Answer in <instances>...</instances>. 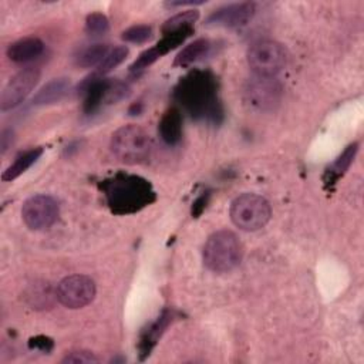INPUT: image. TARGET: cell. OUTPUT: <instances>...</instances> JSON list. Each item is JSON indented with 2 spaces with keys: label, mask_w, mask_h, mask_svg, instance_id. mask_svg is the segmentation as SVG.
<instances>
[{
  "label": "cell",
  "mask_w": 364,
  "mask_h": 364,
  "mask_svg": "<svg viewBox=\"0 0 364 364\" xmlns=\"http://www.w3.org/2000/svg\"><path fill=\"white\" fill-rule=\"evenodd\" d=\"M109 209L118 215L141 210L155 200L151 183L138 175L119 172L100 185Z\"/></svg>",
  "instance_id": "cell-2"
},
{
  "label": "cell",
  "mask_w": 364,
  "mask_h": 364,
  "mask_svg": "<svg viewBox=\"0 0 364 364\" xmlns=\"http://www.w3.org/2000/svg\"><path fill=\"white\" fill-rule=\"evenodd\" d=\"M129 50L125 46H117L114 48H111L107 55L104 57V60L97 65V73L98 74H107L111 70H114L117 65H119L128 55Z\"/></svg>",
  "instance_id": "cell-21"
},
{
  "label": "cell",
  "mask_w": 364,
  "mask_h": 364,
  "mask_svg": "<svg viewBox=\"0 0 364 364\" xmlns=\"http://www.w3.org/2000/svg\"><path fill=\"white\" fill-rule=\"evenodd\" d=\"M209 196H210L209 192H203L200 196L196 198V200L193 202V206H192V216L196 218L203 212V209L206 208V203L209 200Z\"/></svg>",
  "instance_id": "cell-28"
},
{
  "label": "cell",
  "mask_w": 364,
  "mask_h": 364,
  "mask_svg": "<svg viewBox=\"0 0 364 364\" xmlns=\"http://www.w3.org/2000/svg\"><path fill=\"white\" fill-rule=\"evenodd\" d=\"M40 80V71L36 67H27L14 74L6 84L0 95V109L7 111L26 100Z\"/></svg>",
  "instance_id": "cell-10"
},
{
  "label": "cell",
  "mask_w": 364,
  "mask_h": 364,
  "mask_svg": "<svg viewBox=\"0 0 364 364\" xmlns=\"http://www.w3.org/2000/svg\"><path fill=\"white\" fill-rule=\"evenodd\" d=\"M114 156L128 165L146 161L152 151V139L149 134L139 125H124L118 128L109 142Z\"/></svg>",
  "instance_id": "cell-4"
},
{
  "label": "cell",
  "mask_w": 364,
  "mask_h": 364,
  "mask_svg": "<svg viewBox=\"0 0 364 364\" xmlns=\"http://www.w3.org/2000/svg\"><path fill=\"white\" fill-rule=\"evenodd\" d=\"M256 13V4L252 1L233 3L223 6L209 14L205 24L208 27H225L236 28L246 26Z\"/></svg>",
  "instance_id": "cell-11"
},
{
  "label": "cell",
  "mask_w": 364,
  "mask_h": 364,
  "mask_svg": "<svg viewBox=\"0 0 364 364\" xmlns=\"http://www.w3.org/2000/svg\"><path fill=\"white\" fill-rule=\"evenodd\" d=\"M63 363H65V364H94V363H98V357L91 351L80 350V351H71L70 354H67L63 358Z\"/></svg>",
  "instance_id": "cell-26"
},
{
  "label": "cell",
  "mask_w": 364,
  "mask_h": 364,
  "mask_svg": "<svg viewBox=\"0 0 364 364\" xmlns=\"http://www.w3.org/2000/svg\"><path fill=\"white\" fill-rule=\"evenodd\" d=\"M109 28L108 18L102 13H91L85 20V31L90 36H101Z\"/></svg>",
  "instance_id": "cell-24"
},
{
  "label": "cell",
  "mask_w": 364,
  "mask_h": 364,
  "mask_svg": "<svg viewBox=\"0 0 364 364\" xmlns=\"http://www.w3.org/2000/svg\"><path fill=\"white\" fill-rule=\"evenodd\" d=\"M198 17H199V11H196V10H186V11L178 13L173 17L168 18L162 24L161 31H162V34H165V33H169V31H173V30H178L182 27L193 26V23L198 20Z\"/></svg>",
  "instance_id": "cell-22"
},
{
  "label": "cell",
  "mask_w": 364,
  "mask_h": 364,
  "mask_svg": "<svg viewBox=\"0 0 364 364\" xmlns=\"http://www.w3.org/2000/svg\"><path fill=\"white\" fill-rule=\"evenodd\" d=\"M212 48V44L208 38H198L193 43L188 44L185 48H182L173 61L175 67H188L192 65L195 63H198L199 60H202L203 57H206L209 54Z\"/></svg>",
  "instance_id": "cell-17"
},
{
  "label": "cell",
  "mask_w": 364,
  "mask_h": 364,
  "mask_svg": "<svg viewBox=\"0 0 364 364\" xmlns=\"http://www.w3.org/2000/svg\"><path fill=\"white\" fill-rule=\"evenodd\" d=\"M286 63L287 51L274 40H259L247 50V64L257 77H274Z\"/></svg>",
  "instance_id": "cell-6"
},
{
  "label": "cell",
  "mask_w": 364,
  "mask_h": 364,
  "mask_svg": "<svg viewBox=\"0 0 364 364\" xmlns=\"http://www.w3.org/2000/svg\"><path fill=\"white\" fill-rule=\"evenodd\" d=\"M58 203L48 195H34L28 198L21 208L24 223L33 230L50 228L58 218Z\"/></svg>",
  "instance_id": "cell-9"
},
{
  "label": "cell",
  "mask_w": 364,
  "mask_h": 364,
  "mask_svg": "<svg viewBox=\"0 0 364 364\" xmlns=\"http://www.w3.org/2000/svg\"><path fill=\"white\" fill-rule=\"evenodd\" d=\"M43 154V148L37 146V148H31L23 154H20L14 162L3 172L1 179L3 181H13L16 178H18L21 173H24Z\"/></svg>",
  "instance_id": "cell-19"
},
{
  "label": "cell",
  "mask_w": 364,
  "mask_h": 364,
  "mask_svg": "<svg viewBox=\"0 0 364 364\" xmlns=\"http://www.w3.org/2000/svg\"><path fill=\"white\" fill-rule=\"evenodd\" d=\"M282 100V85L273 77H257L246 82L243 88L245 104L259 112L273 111Z\"/></svg>",
  "instance_id": "cell-7"
},
{
  "label": "cell",
  "mask_w": 364,
  "mask_h": 364,
  "mask_svg": "<svg viewBox=\"0 0 364 364\" xmlns=\"http://www.w3.org/2000/svg\"><path fill=\"white\" fill-rule=\"evenodd\" d=\"M111 78H98L95 75L85 78L78 87L84 94V112L94 114L102 104H105L107 90Z\"/></svg>",
  "instance_id": "cell-12"
},
{
  "label": "cell",
  "mask_w": 364,
  "mask_h": 364,
  "mask_svg": "<svg viewBox=\"0 0 364 364\" xmlns=\"http://www.w3.org/2000/svg\"><path fill=\"white\" fill-rule=\"evenodd\" d=\"M173 97L192 118L219 124L223 117L218 98V81L210 71L188 73L175 87Z\"/></svg>",
  "instance_id": "cell-1"
},
{
  "label": "cell",
  "mask_w": 364,
  "mask_h": 364,
  "mask_svg": "<svg viewBox=\"0 0 364 364\" xmlns=\"http://www.w3.org/2000/svg\"><path fill=\"white\" fill-rule=\"evenodd\" d=\"M13 142V131L11 129H3L1 136H0V146H1V154H4Z\"/></svg>",
  "instance_id": "cell-29"
},
{
  "label": "cell",
  "mask_w": 364,
  "mask_h": 364,
  "mask_svg": "<svg viewBox=\"0 0 364 364\" xmlns=\"http://www.w3.org/2000/svg\"><path fill=\"white\" fill-rule=\"evenodd\" d=\"M95 283L85 274H71L64 277L55 290L58 301L67 309H81L95 297Z\"/></svg>",
  "instance_id": "cell-8"
},
{
  "label": "cell",
  "mask_w": 364,
  "mask_h": 364,
  "mask_svg": "<svg viewBox=\"0 0 364 364\" xmlns=\"http://www.w3.org/2000/svg\"><path fill=\"white\" fill-rule=\"evenodd\" d=\"M243 257V246L230 230L212 233L202 250L203 264L215 273H226L236 269Z\"/></svg>",
  "instance_id": "cell-3"
},
{
  "label": "cell",
  "mask_w": 364,
  "mask_h": 364,
  "mask_svg": "<svg viewBox=\"0 0 364 364\" xmlns=\"http://www.w3.org/2000/svg\"><path fill=\"white\" fill-rule=\"evenodd\" d=\"M28 346H30V348H36L43 353H50L53 350L54 344H53L51 338H48L46 336H37L28 341Z\"/></svg>",
  "instance_id": "cell-27"
},
{
  "label": "cell",
  "mask_w": 364,
  "mask_h": 364,
  "mask_svg": "<svg viewBox=\"0 0 364 364\" xmlns=\"http://www.w3.org/2000/svg\"><path fill=\"white\" fill-rule=\"evenodd\" d=\"M151 37H152V27L146 26V24L132 26V27L127 28L121 36V38L124 41L134 43V44H142V43L148 41Z\"/></svg>",
  "instance_id": "cell-23"
},
{
  "label": "cell",
  "mask_w": 364,
  "mask_h": 364,
  "mask_svg": "<svg viewBox=\"0 0 364 364\" xmlns=\"http://www.w3.org/2000/svg\"><path fill=\"white\" fill-rule=\"evenodd\" d=\"M172 318H173V311L166 309L146 328L142 330L141 337H139V343H138V350H139L141 360H145L151 354L152 348L156 346L159 337L162 336L165 328L169 326Z\"/></svg>",
  "instance_id": "cell-13"
},
{
  "label": "cell",
  "mask_w": 364,
  "mask_h": 364,
  "mask_svg": "<svg viewBox=\"0 0 364 364\" xmlns=\"http://www.w3.org/2000/svg\"><path fill=\"white\" fill-rule=\"evenodd\" d=\"M44 51V43L37 37H26L14 41L7 48V57L14 63L36 60Z\"/></svg>",
  "instance_id": "cell-14"
},
{
  "label": "cell",
  "mask_w": 364,
  "mask_h": 364,
  "mask_svg": "<svg viewBox=\"0 0 364 364\" xmlns=\"http://www.w3.org/2000/svg\"><path fill=\"white\" fill-rule=\"evenodd\" d=\"M70 80L68 78H54L40 88L34 95L33 102L36 105H50L58 102L68 91Z\"/></svg>",
  "instance_id": "cell-18"
},
{
  "label": "cell",
  "mask_w": 364,
  "mask_h": 364,
  "mask_svg": "<svg viewBox=\"0 0 364 364\" xmlns=\"http://www.w3.org/2000/svg\"><path fill=\"white\" fill-rule=\"evenodd\" d=\"M31 299V306L36 309H44L50 304V291H48V284H34V289L30 291ZM33 307V309H34Z\"/></svg>",
  "instance_id": "cell-25"
},
{
  "label": "cell",
  "mask_w": 364,
  "mask_h": 364,
  "mask_svg": "<svg viewBox=\"0 0 364 364\" xmlns=\"http://www.w3.org/2000/svg\"><path fill=\"white\" fill-rule=\"evenodd\" d=\"M159 136L168 145H176L182 138V115L176 107L165 111L159 121Z\"/></svg>",
  "instance_id": "cell-15"
},
{
  "label": "cell",
  "mask_w": 364,
  "mask_h": 364,
  "mask_svg": "<svg viewBox=\"0 0 364 364\" xmlns=\"http://www.w3.org/2000/svg\"><path fill=\"white\" fill-rule=\"evenodd\" d=\"M357 151H358V144H357V142L350 144V145L336 158V161L326 169L323 179H324V183H326L327 188L333 186V185L346 173V171H347V169L350 168V165L353 164Z\"/></svg>",
  "instance_id": "cell-16"
},
{
  "label": "cell",
  "mask_w": 364,
  "mask_h": 364,
  "mask_svg": "<svg viewBox=\"0 0 364 364\" xmlns=\"http://www.w3.org/2000/svg\"><path fill=\"white\" fill-rule=\"evenodd\" d=\"M109 51V47L107 44H101V43H95L91 44L88 47H85L77 57V65L82 67V68H88L92 65H98L104 57L107 55V53Z\"/></svg>",
  "instance_id": "cell-20"
},
{
  "label": "cell",
  "mask_w": 364,
  "mask_h": 364,
  "mask_svg": "<svg viewBox=\"0 0 364 364\" xmlns=\"http://www.w3.org/2000/svg\"><path fill=\"white\" fill-rule=\"evenodd\" d=\"M229 215L235 226L246 232H255L267 225L272 209L263 196L247 192L233 199Z\"/></svg>",
  "instance_id": "cell-5"
},
{
  "label": "cell",
  "mask_w": 364,
  "mask_h": 364,
  "mask_svg": "<svg viewBox=\"0 0 364 364\" xmlns=\"http://www.w3.org/2000/svg\"><path fill=\"white\" fill-rule=\"evenodd\" d=\"M195 6V4H202V1H169L165 3L166 7H176V6Z\"/></svg>",
  "instance_id": "cell-30"
}]
</instances>
